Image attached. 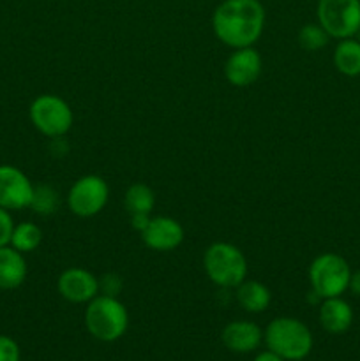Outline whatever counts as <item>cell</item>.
Masks as SVG:
<instances>
[{"label":"cell","instance_id":"6da1fadb","mask_svg":"<svg viewBox=\"0 0 360 361\" xmlns=\"http://www.w3.org/2000/svg\"><path fill=\"white\" fill-rule=\"evenodd\" d=\"M214 34L229 48L254 46L265 28V7L260 0H222L212 16Z\"/></svg>","mask_w":360,"mask_h":361},{"label":"cell","instance_id":"7a4b0ae2","mask_svg":"<svg viewBox=\"0 0 360 361\" xmlns=\"http://www.w3.org/2000/svg\"><path fill=\"white\" fill-rule=\"evenodd\" d=\"M267 349L284 361H302L313 351L314 338L306 323L296 317H275L263 331Z\"/></svg>","mask_w":360,"mask_h":361},{"label":"cell","instance_id":"3957f363","mask_svg":"<svg viewBox=\"0 0 360 361\" xmlns=\"http://www.w3.org/2000/svg\"><path fill=\"white\" fill-rule=\"evenodd\" d=\"M85 326L99 342H115L126 335L129 328V312L115 296L97 295L87 303Z\"/></svg>","mask_w":360,"mask_h":361},{"label":"cell","instance_id":"277c9868","mask_svg":"<svg viewBox=\"0 0 360 361\" xmlns=\"http://www.w3.org/2000/svg\"><path fill=\"white\" fill-rule=\"evenodd\" d=\"M203 270L212 284L232 289L247 279V259L233 243L215 242L203 252Z\"/></svg>","mask_w":360,"mask_h":361},{"label":"cell","instance_id":"5b68a950","mask_svg":"<svg viewBox=\"0 0 360 361\" xmlns=\"http://www.w3.org/2000/svg\"><path fill=\"white\" fill-rule=\"evenodd\" d=\"M311 293L318 296V300L335 298L342 296L349 288L352 268L348 261L334 252H325L314 257L309 271Z\"/></svg>","mask_w":360,"mask_h":361},{"label":"cell","instance_id":"8992f818","mask_svg":"<svg viewBox=\"0 0 360 361\" xmlns=\"http://www.w3.org/2000/svg\"><path fill=\"white\" fill-rule=\"evenodd\" d=\"M30 122L35 129L46 137H62L71 130L74 123V115L71 106L62 97L53 94H42L32 101Z\"/></svg>","mask_w":360,"mask_h":361},{"label":"cell","instance_id":"52a82bcc","mask_svg":"<svg viewBox=\"0 0 360 361\" xmlns=\"http://www.w3.org/2000/svg\"><path fill=\"white\" fill-rule=\"evenodd\" d=\"M316 18L330 37H353L360 28V0H318Z\"/></svg>","mask_w":360,"mask_h":361},{"label":"cell","instance_id":"ba28073f","mask_svg":"<svg viewBox=\"0 0 360 361\" xmlns=\"http://www.w3.org/2000/svg\"><path fill=\"white\" fill-rule=\"evenodd\" d=\"M109 200V185L99 175L80 176L67 192V207L76 217L88 219L101 214Z\"/></svg>","mask_w":360,"mask_h":361},{"label":"cell","instance_id":"9c48e42d","mask_svg":"<svg viewBox=\"0 0 360 361\" xmlns=\"http://www.w3.org/2000/svg\"><path fill=\"white\" fill-rule=\"evenodd\" d=\"M30 178L16 166H0V207L9 212L28 208L34 196Z\"/></svg>","mask_w":360,"mask_h":361},{"label":"cell","instance_id":"30bf717a","mask_svg":"<svg viewBox=\"0 0 360 361\" xmlns=\"http://www.w3.org/2000/svg\"><path fill=\"white\" fill-rule=\"evenodd\" d=\"M263 69V60L254 46L233 49L224 63V76L229 85L239 88L251 87L256 83Z\"/></svg>","mask_w":360,"mask_h":361},{"label":"cell","instance_id":"8fae6325","mask_svg":"<svg viewBox=\"0 0 360 361\" xmlns=\"http://www.w3.org/2000/svg\"><path fill=\"white\" fill-rule=\"evenodd\" d=\"M140 235L145 245L155 252H172L184 242L182 224L176 219L164 217V215L152 217Z\"/></svg>","mask_w":360,"mask_h":361},{"label":"cell","instance_id":"7c38bea8","mask_svg":"<svg viewBox=\"0 0 360 361\" xmlns=\"http://www.w3.org/2000/svg\"><path fill=\"white\" fill-rule=\"evenodd\" d=\"M60 296L71 303H88L99 295V279L85 268H67L56 281Z\"/></svg>","mask_w":360,"mask_h":361},{"label":"cell","instance_id":"4fadbf2b","mask_svg":"<svg viewBox=\"0 0 360 361\" xmlns=\"http://www.w3.org/2000/svg\"><path fill=\"white\" fill-rule=\"evenodd\" d=\"M221 341L226 349L239 355L256 351L263 342V330L253 321H232L222 328Z\"/></svg>","mask_w":360,"mask_h":361},{"label":"cell","instance_id":"5bb4252c","mask_svg":"<svg viewBox=\"0 0 360 361\" xmlns=\"http://www.w3.org/2000/svg\"><path fill=\"white\" fill-rule=\"evenodd\" d=\"M353 309L341 296L327 298L320 305V324L332 335H341L352 328Z\"/></svg>","mask_w":360,"mask_h":361},{"label":"cell","instance_id":"9a60e30c","mask_svg":"<svg viewBox=\"0 0 360 361\" xmlns=\"http://www.w3.org/2000/svg\"><path fill=\"white\" fill-rule=\"evenodd\" d=\"M28 274L23 254L11 245L0 247V289H16L25 282Z\"/></svg>","mask_w":360,"mask_h":361},{"label":"cell","instance_id":"2e32d148","mask_svg":"<svg viewBox=\"0 0 360 361\" xmlns=\"http://www.w3.org/2000/svg\"><path fill=\"white\" fill-rule=\"evenodd\" d=\"M236 302L246 312L261 314L270 307L272 293L263 282L260 281H246L236 286Z\"/></svg>","mask_w":360,"mask_h":361},{"label":"cell","instance_id":"e0dca14e","mask_svg":"<svg viewBox=\"0 0 360 361\" xmlns=\"http://www.w3.org/2000/svg\"><path fill=\"white\" fill-rule=\"evenodd\" d=\"M334 66L344 76H360V41L353 37L341 39L335 46Z\"/></svg>","mask_w":360,"mask_h":361},{"label":"cell","instance_id":"ac0fdd59","mask_svg":"<svg viewBox=\"0 0 360 361\" xmlns=\"http://www.w3.org/2000/svg\"><path fill=\"white\" fill-rule=\"evenodd\" d=\"M155 194L147 183H133L124 196V208L129 215H152Z\"/></svg>","mask_w":360,"mask_h":361},{"label":"cell","instance_id":"d6986e66","mask_svg":"<svg viewBox=\"0 0 360 361\" xmlns=\"http://www.w3.org/2000/svg\"><path fill=\"white\" fill-rule=\"evenodd\" d=\"M42 242V231L34 222H20L14 224L13 236H11L9 245L16 249L18 252L28 254L34 252Z\"/></svg>","mask_w":360,"mask_h":361},{"label":"cell","instance_id":"ffe728a7","mask_svg":"<svg viewBox=\"0 0 360 361\" xmlns=\"http://www.w3.org/2000/svg\"><path fill=\"white\" fill-rule=\"evenodd\" d=\"M30 208L35 214L44 215V217L53 215L60 208V194L56 192V189H53L52 185H46V183L35 185Z\"/></svg>","mask_w":360,"mask_h":361},{"label":"cell","instance_id":"44dd1931","mask_svg":"<svg viewBox=\"0 0 360 361\" xmlns=\"http://www.w3.org/2000/svg\"><path fill=\"white\" fill-rule=\"evenodd\" d=\"M328 41H330V35L320 23H307L299 30V44L306 51H318L325 48Z\"/></svg>","mask_w":360,"mask_h":361},{"label":"cell","instance_id":"7402d4cb","mask_svg":"<svg viewBox=\"0 0 360 361\" xmlns=\"http://www.w3.org/2000/svg\"><path fill=\"white\" fill-rule=\"evenodd\" d=\"M120 291H122V279L116 274H106L99 277V295L115 296L119 298Z\"/></svg>","mask_w":360,"mask_h":361},{"label":"cell","instance_id":"603a6c76","mask_svg":"<svg viewBox=\"0 0 360 361\" xmlns=\"http://www.w3.org/2000/svg\"><path fill=\"white\" fill-rule=\"evenodd\" d=\"M0 361H20V345L7 335H0Z\"/></svg>","mask_w":360,"mask_h":361},{"label":"cell","instance_id":"cb8c5ba5","mask_svg":"<svg viewBox=\"0 0 360 361\" xmlns=\"http://www.w3.org/2000/svg\"><path fill=\"white\" fill-rule=\"evenodd\" d=\"M14 221L11 217V212L0 207V247H6L11 243V236H13Z\"/></svg>","mask_w":360,"mask_h":361},{"label":"cell","instance_id":"d4e9b609","mask_svg":"<svg viewBox=\"0 0 360 361\" xmlns=\"http://www.w3.org/2000/svg\"><path fill=\"white\" fill-rule=\"evenodd\" d=\"M253 361H284V360H282L279 355H275L274 351H270V349H267V351L258 353V355L254 356Z\"/></svg>","mask_w":360,"mask_h":361},{"label":"cell","instance_id":"484cf974","mask_svg":"<svg viewBox=\"0 0 360 361\" xmlns=\"http://www.w3.org/2000/svg\"><path fill=\"white\" fill-rule=\"evenodd\" d=\"M349 291L355 296H360V270L352 271V279H349Z\"/></svg>","mask_w":360,"mask_h":361}]
</instances>
